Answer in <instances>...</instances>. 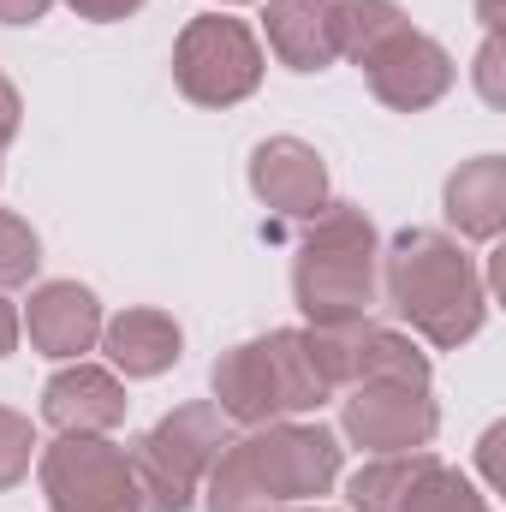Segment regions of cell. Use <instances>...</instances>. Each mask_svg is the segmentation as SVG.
<instances>
[{"label": "cell", "mask_w": 506, "mask_h": 512, "mask_svg": "<svg viewBox=\"0 0 506 512\" xmlns=\"http://www.w3.org/2000/svg\"><path fill=\"white\" fill-rule=\"evenodd\" d=\"M30 453H36V429H30V417H18V411L0 405V489H12V483L30 471Z\"/></svg>", "instance_id": "20"}, {"label": "cell", "mask_w": 506, "mask_h": 512, "mask_svg": "<svg viewBox=\"0 0 506 512\" xmlns=\"http://www.w3.org/2000/svg\"><path fill=\"white\" fill-rule=\"evenodd\" d=\"M334 0H268V48L292 66V72H322L334 60V24H328Z\"/></svg>", "instance_id": "15"}, {"label": "cell", "mask_w": 506, "mask_h": 512, "mask_svg": "<svg viewBox=\"0 0 506 512\" xmlns=\"http://www.w3.org/2000/svg\"><path fill=\"white\" fill-rule=\"evenodd\" d=\"M42 417L60 435H108L126 423V387L114 370L96 364H66L54 382L42 387Z\"/></svg>", "instance_id": "12"}, {"label": "cell", "mask_w": 506, "mask_h": 512, "mask_svg": "<svg viewBox=\"0 0 506 512\" xmlns=\"http://www.w3.org/2000/svg\"><path fill=\"white\" fill-rule=\"evenodd\" d=\"M387 304L441 352L477 340L483 316H489V292L483 274L471 268V256L459 251L447 233L411 227L387 245Z\"/></svg>", "instance_id": "2"}, {"label": "cell", "mask_w": 506, "mask_h": 512, "mask_svg": "<svg viewBox=\"0 0 506 512\" xmlns=\"http://www.w3.org/2000/svg\"><path fill=\"white\" fill-rule=\"evenodd\" d=\"M215 405L227 423H280V417H304L316 405L334 399V387L322 382V370L310 364L304 328H274L262 340H245L233 352L215 358Z\"/></svg>", "instance_id": "4"}, {"label": "cell", "mask_w": 506, "mask_h": 512, "mask_svg": "<svg viewBox=\"0 0 506 512\" xmlns=\"http://www.w3.org/2000/svg\"><path fill=\"white\" fill-rule=\"evenodd\" d=\"M328 24H334V54H346V60H358V66L376 60L393 36L411 30V18H405L393 0H334Z\"/></svg>", "instance_id": "16"}, {"label": "cell", "mask_w": 506, "mask_h": 512, "mask_svg": "<svg viewBox=\"0 0 506 512\" xmlns=\"http://www.w3.org/2000/svg\"><path fill=\"white\" fill-rule=\"evenodd\" d=\"M495 72H501V36L489 30V42H483V60H477V78H483V96H489V102H501V78H495Z\"/></svg>", "instance_id": "22"}, {"label": "cell", "mask_w": 506, "mask_h": 512, "mask_svg": "<svg viewBox=\"0 0 506 512\" xmlns=\"http://www.w3.org/2000/svg\"><path fill=\"white\" fill-rule=\"evenodd\" d=\"M18 114H24V102H18V90H12V84L0 78V149H6L12 137H18Z\"/></svg>", "instance_id": "23"}, {"label": "cell", "mask_w": 506, "mask_h": 512, "mask_svg": "<svg viewBox=\"0 0 506 512\" xmlns=\"http://www.w3.org/2000/svg\"><path fill=\"white\" fill-rule=\"evenodd\" d=\"M340 429L364 453H423L441 429V411H435L429 387L358 382L340 399Z\"/></svg>", "instance_id": "8"}, {"label": "cell", "mask_w": 506, "mask_h": 512, "mask_svg": "<svg viewBox=\"0 0 506 512\" xmlns=\"http://www.w3.org/2000/svg\"><path fill=\"white\" fill-rule=\"evenodd\" d=\"M18 328H24V322H18V310H12V304L0 298V358H6L12 346H18Z\"/></svg>", "instance_id": "26"}, {"label": "cell", "mask_w": 506, "mask_h": 512, "mask_svg": "<svg viewBox=\"0 0 506 512\" xmlns=\"http://www.w3.org/2000/svg\"><path fill=\"white\" fill-rule=\"evenodd\" d=\"M251 191L280 221H316L328 209V167L304 137H268L251 155Z\"/></svg>", "instance_id": "10"}, {"label": "cell", "mask_w": 506, "mask_h": 512, "mask_svg": "<svg viewBox=\"0 0 506 512\" xmlns=\"http://www.w3.org/2000/svg\"><path fill=\"white\" fill-rule=\"evenodd\" d=\"M215 6H239V0H215Z\"/></svg>", "instance_id": "28"}, {"label": "cell", "mask_w": 506, "mask_h": 512, "mask_svg": "<svg viewBox=\"0 0 506 512\" xmlns=\"http://www.w3.org/2000/svg\"><path fill=\"white\" fill-rule=\"evenodd\" d=\"M173 84L197 108H233V102H245L262 84V48H256L251 24L227 18V12L191 18L179 30V48H173Z\"/></svg>", "instance_id": "6"}, {"label": "cell", "mask_w": 506, "mask_h": 512, "mask_svg": "<svg viewBox=\"0 0 506 512\" xmlns=\"http://www.w3.org/2000/svg\"><path fill=\"white\" fill-rule=\"evenodd\" d=\"M42 495L48 512H143L131 453L108 435H60L42 447Z\"/></svg>", "instance_id": "7"}, {"label": "cell", "mask_w": 506, "mask_h": 512, "mask_svg": "<svg viewBox=\"0 0 506 512\" xmlns=\"http://www.w3.org/2000/svg\"><path fill=\"white\" fill-rule=\"evenodd\" d=\"M102 346L114 358L120 376H161L179 364V322L167 310H120L114 322H102Z\"/></svg>", "instance_id": "13"}, {"label": "cell", "mask_w": 506, "mask_h": 512, "mask_svg": "<svg viewBox=\"0 0 506 512\" xmlns=\"http://www.w3.org/2000/svg\"><path fill=\"white\" fill-rule=\"evenodd\" d=\"M501 441H506V423H495L483 435V471H489V483H501Z\"/></svg>", "instance_id": "25"}, {"label": "cell", "mask_w": 506, "mask_h": 512, "mask_svg": "<svg viewBox=\"0 0 506 512\" xmlns=\"http://www.w3.org/2000/svg\"><path fill=\"white\" fill-rule=\"evenodd\" d=\"M399 512H495L489 507V495L471 483V477H459V471H447L441 459L417 477V489L405 495V507Z\"/></svg>", "instance_id": "18"}, {"label": "cell", "mask_w": 506, "mask_h": 512, "mask_svg": "<svg viewBox=\"0 0 506 512\" xmlns=\"http://www.w3.org/2000/svg\"><path fill=\"white\" fill-rule=\"evenodd\" d=\"M429 465H435V453H376V459L352 477L346 501H352V512H399Z\"/></svg>", "instance_id": "17"}, {"label": "cell", "mask_w": 506, "mask_h": 512, "mask_svg": "<svg viewBox=\"0 0 506 512\" xmlns=\"http://www.w3.org/2000/svg\"><path fill=\"white\" fill-rule=\"evenodd\" d=\"M376 227L364 209L352 203H328L292 262V292H298V310L310 316V328H334V322H358L370 316L376 304Z\"/></svg>", "instance_id": "3"}, {"label": "cell", "mask_w": 506, "mask_h": 512, "mask_svg": "<svg viewBox=\"0 0 506 512\" xmlns=\"http://www.w3.org/2000/svg\"><path fill=\"white\" fill-rule=\"evenodd\" d=\"M78 18H90V24H114V18H131L143 0H66Z\"/></svg>", "instance_id": "21"}, {"label": "cell", "mask_w": 506, "mask_h": 512, "mask_svg": "<svg viewBox=\"0 0 506 512\" xmlns=\"http://www.w3.org/2000/svg\"><path fill=\"white\" fill-rule=\"evenodd\" d=\"M36 262H42V245H36L30 221H18L12 209H0V292L24 286L36 274Z\"/></svg>", "instance_id": "19"}, {"label": "cell", "mask_w": 506, "mask_h": 512, "mask_svg": "<svg viewBox=\"0 0 506 512\" xmlns=\"http://www.w3.org/2000/svg\"><path fill=\"white\" fill-rule=\"evenodd\" d=\"M227 441H233V423L221 417L215 399H197V405L167 411L131 447V477H137L143 512H185L191 507L203 495V477H209V465L221 459Z\"/></svg>", "instance_id": "5"}, {"label": "cell", "mask_w": 506, "mask_h": 512, "mask_svg": "<svg viewBox=\"0 0 506 512\" xmlns=\"http://www.w3.org/2000/svg\"><path fill=\"white\" fill-rule=\"evenodd\" d=\"M54 0H0V24H36Z\"/></svg>", "instance_id": "24"}, {"label": "cell", "mask_w": 506, "mask_h": 512, "mask_svg": "<svg viewBox=\"0 0 506 512\" xmlns=\"http://www.w3.org/2000/svg\"><path fill=\"white\" fill-rule=\"evenodd\" d=\"M340 477V441L322 423H256L251 435L227 441L203 477L209 512H286L328 495Z\"/></svg>", "instance_id": "1"}, {"label": "cell", "mask_w": 506, "mask_h": 512, "mask_svg": "<svg viewBox=\"0 0 506 512\" xmlns=\"http://www.w3.org/2000/svg\"><path fill=\"white\" fill-rule=\"evenodd\" d=\"M286 512H328V507H286Z\"/></svg>", "instance_id": "27"}, {"label": "cell", "mask_w": 506, "mask_h": 512, "mask_svg": "<svg viewBox=\"0 0 506 512\" xmlns=\"http://www.w3.org/2000/svg\"><path fill=\"white\" fill-rule=\"evenodd\" d=\"M24 328H30V346L42 358H84L102 340V304L78 280H48L30 292Z\"/></svg>", "instance_id": "11"}, {"label": "cell", "mask_w": 506, "mask_h": 512, "mask_svg": "<svg viewBox=\"0 0 506 512\" xmlns=\"http://www.w3.org/2000/svg\"><path fill=\"white\" fill-rule=\"evenodd\" d=\"M447 221L465 239H501L506 227V161L501 155H477L447 179Z\"/></svg>", "instance_id": "14"}, {"label": "cell", "mask_w": 506, "mask_h": 512, "mask_svg": "<svg viewBox=\"0 0 506 512\" xmlns=\"http://www.w3.org/2000/svg\"><path fill=\"white\" fill-rule=\"evenodd\" d=\"M364 72H370L376 102L399 108V114H423V108H435L453 90V54L435 36H423V30L393 36L376 60H364Z\"/></svg>", "instance_id": "9"}]
</instances>
